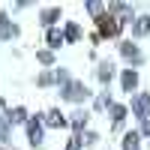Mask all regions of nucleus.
I'll return each instance as SVG.
<instances>
[{
    "instance_id": "nucleus-12",
    "label": "nucleus",
    "mask_w": 150,
    "mask_h": 150,
    "mask_svg": "<svg viewBox=\"0 0 150 150\" xmlns=\"http://www.w3.org/2000/svg\"><path fill=\"white\" fill-rule=\"evenodd\" d=\"M48 126H66V117L60 111H48Z\"/></svg>"
},
{
    "instance_id": "nucleus-16",
    "label": "nucleus",
    "mask_w": 150,
    "mask_h": 150,
    "mask_svg": "<svg viewBox=\"0 0 150 150\" xmlns=\"http://www.w3.org/2000/svg\"><path fill=\"white\" fill-rule=\"evenodd\" d=\"M96 138H99V135H96V132H87V135H84V138H81V144H96Z\"/></svg>"
},
{
    "instance_id": "nucleus-13",
    "label": "nucleus",
    "mask_w": 150,
    "mask_h": 150,
    "mask_svg": "<svg viewBox=\"0 0 150 150\" xmlns=\"http://www.w3.org/2000/svg\"><path fill=\"white\" fill-rule=\"evenodd\" d=\"M81 36V30H78V24H66V33H63V39H69V42H75Z\"/></svg>"
},
{
    "instance_id": "nucleus-9",
    "label": "nucleus",
    "mask_w": 150,
    "mask_h": 150,
    "mask_svg": "<svg viewBox=\"0 0 150 150\" xmlns=\"http://www.w3.org/2000/svg\"><path fill=\"white\" fill-rule=\"evenodd\" d=\"M138 144H141V135L138 132H129L126 138H123V150H138Z\"/></svg>"
},
{
    "instance_id": "nucleus-7",
    "label": "nucleus",
    "mask_w": 150,
    "mask_h": 150,
    "mask_svg": "<svg viewBox=\"0 0 150 150\" xmlns=\"http://www.w3.org/2000/svg\"><path fill=\"white\" fill-rule=\"evenodd\" d=\"M12 36H18V27L9 24V15H0V39H12Z\"/></svg>"
},
{
    "instance_id": "nucleus-17",
    "label": "nucleus",
    "mask_w": 150,
    "mask_h": 150,
    "mask_svg": "<svg viewBox=\"0 0 150 150\" xmlns=\"http://www.w3.org/2000/svg\"><path fill=\"white\" fill-rule=\"evenodd\" d=\"M36 57H39L42 63H51V60H54V54H51V51H39V54H36Z\"/></svg>"
},
{
    "instance_id": "nucleus-19",
    "label": "nucleus",
    "mask_w": 150,
    "mask_h": 150,
    "mask_svg": "<svg viewBox=\"0 0 150 150\" xmlns=\"http://www.w3.org/2000/svg\"><path fill=\"white\" fill-rule=\"evenodd\" d=\"M87 12H93V15H99V12H102V6H99V3H87Z\"/></svg>"
},
{
    "instance_id": "nucleus-15",
    "label": "nucleus",
    "mask_w": 150,
    "mask_h": 150,
    "mask_svg": "<svg viewBox=\"0 0 150 150\" xmlns=\"http://www.w3.org/2000/svg\"><path fill=\"white\" fill-rule=\"evenodd\" d=\"M111 117H114V123H120L123 117H126V108L123 105H111Z\"/></svg>"
},
{
    "instance_id": "nucleus-11",
    "label": "nucleus",
    "mask_w": 150,
    "mask_h": 150,
    "mask_svg": "<svg viewBox=\"0 0 150 150\" xmlns=\"http://www.w3.org/2000/svg\"><path fill=\"white\" fill-rule=\"evenodd\" d=\"M9 123H27V111L24 108H12L9 111Z\"/></svg>"
},
{
    "instance_id": "nucleus-20",
    "label": "nucleus",
    "mask_w": 150,
    "mask_h": 150,
    "mask_svg": "<svg viewBox=\"0 0 150 150\" xmlns=\"http://www.w3.org/2000/svg\"><path fill=\"white\" fill-rule=\"evenodd\" d=\"M141 132H144V135H150V120H144V123H141Z\"/></svg>"
},
{
    "instance_id": "nucleus-2",
    "label": "nucleus",
    "mask_w": 150,
    "mask_h": 150,
    "mask_svg": "<svg viewBox=\"0 0 150 150\" xmlns=\"http://www.w3.org/2000/svg\"><path fill=\"white\" fill-rule=\"evenodd\" d=\"M63 99H69V102H81V99H87V90L78 84V81H66L63 87V93H60Z\"/></svg>"
},
{
    "instance_id": "nucleus-8",
    "label": "nucleus",
    "mask_w": 150,
    "mask_h": 150,
    "mask_svg": "<svg viewBox=\"0 0 150 150\" xmlns=\"http://www.w3.org/2000/svg\"><path fill=\"white\" fill-rule=\"evenodd\" d=\"M66 39H63V33H60V30H48V48H60V45H63Z\"/></svg>"
},
{
    "instance_id": "nucleus-5",
    "label": "nucleus",
    "mask_w": 150,
    "mask_h": 150,
    "mask_svg": "<svg viewBox=\"0 0 150 150\" xmlns=\"http://www.w3.org/2000/svg\"><path fill=\"white\" fill-rule=\"evenodd\" d=\"M147 33H150V15L135 18V24H132V36H135V39H141V36H147Z\"/></svg>"
},
{
    "instance_id": "nucleus-10",
    "label": "nucleus",
    "mask_w": 150,
    "mask_h": 150,
    "mask_svg": "<svg viewBox=\"0 0 150 150\" xmlns=\"http://www.w3.org/2000/svg\"><path fill=\"white\" fill-rule=\"evenodd\" d=\"M57 18H60V9H45V12H42V24H45L48 30H51V24H54Z\"/></svg>"
},
{
    "instance_id": "nucleus-6",
    "label": "nucleus",
    "mask_w": 150,
    "mask_h": 150,
    "mask_svg": "<svg viewBox=\"0 0 150 150\" xmlns=\"http://www.w3.org/2000/svg\"><path fill=\"white\" fill-rule=\"evenodd\" d=\"M120 84H123V90H135V87H138V72H135V69H126V72H123L120 75Z\"/></svg>"
},
{
    "instance_id": "nucleus-4",
    "label": "nucleus",
    "mask_w": 150,
    "mask_h": 150,
    "mask_svg": "<svg viewBox=\"0 0 150 150\" xmlns=\"http://www.w3.org/2000/svg\"><path fill=\"white\" fill-rule=\"evenodd\" d=\"M27 141H30L33 147L42 144V123H39V120H27Z\"/></svg>"
},
{
    "instance_id": "nucleus-18",
    "label": "nucleus",
    "mask_w": 150,
    "mask_h": 150,
    "mask_svg": "<svg viewBox=\"0 0 150 150\" xmlns=\"http://www.w3.org/2000/svg\"><path fill=\"white\" fill-rule=\"evenodd\" d=\"M51 81H54L51 72H42V75H39V84H51Z\"/></svg>"
},
{
    "instance_id": "nucleus-3",
    "label": "nucleus",
    "mask_w": 150,
    "mask_h": 150,
    "mask_svg": "<svg viewBox=\"0 0 150 150\" xmlns=\"http://www.w3.org/2000/svg\"><path fill=\"white\" fill-rule=\"evenodd\" d=\"M120 54L126 57V60H132V63H141V60H144L141 48L135 45V42H120Z\"/></svg>"
},
{
    "instance_id": "nucleus-14",
    "label": "nucleus",
    "mask_w": 150,
    "mask_h": 150,
    "mask_svg": "<svg viewBox=\"0 0 150 150\" xmlns=\"http://www.w3.org/2000/svg\"><path fill=\"white\" fill-rule=\"evenodd\" d=\"M111 75H114V72H111V66H108V63L99 66V81H102V84H108V81H111Z\"/></svg>"
},
{
    "instance_id": "nucleus-1",
    "label": "nucleus",
    "mask_w": 150,
    "mask_h": 150,
    "mask_svg": "<svg viewBox=\"0 0 150 150\" xmlns=\"http://www.w3.org/2000/svg\"><path fill=\"white\" fill-rule=\"evenodd\" d=\"M132 114L138 117V120H150V96L147 93L132 96Z\"/></svg>"
}]
</instances>
